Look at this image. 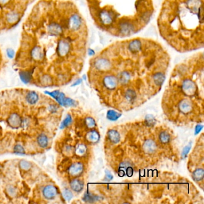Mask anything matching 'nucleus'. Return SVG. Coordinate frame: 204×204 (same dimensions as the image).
Segmentation results:
<instances>
[{"instance_id": "nucleus-1", "label": "nucleus", "mask_w": 204, "mask_h": 204, "mask_svg": "<svg viewBox=\"0 0 204 204\" xmlns=\"http://www.w3.org/2000/svg\"><path fill=\"white\" fill-rule=\"evenodd\" d=\"M89 30L76 4L69 0H41L23 24L16 62L55 61L81 68L86 59Z\"/></svg>"}, {"instance_id": "nucleus-17", "label": "nucleus", "mask_w": 204, "mask_h": 204, "mask_svg": "<svg viewBox=\"0 0 204 204\" xmlns=\"http://www.w3.org/2000/svg\"><path fill=\"white\" fill-rule=\"evenodd\" d=\"M86 139L91 143H97L99 140L98 132L96 130H92L89 132L86 135Z\"/></svg>"}, {"instance_id": "nucleus-37", "label": "nucleus", "mask_w": 204, "mask_h": 204, "mask_svg": "<svg viewBox=\"0 0 204 204\" xmlns=\"http://www.w3.org/2000/svg\"><path fill=\"white\" fill-rule=\"evenodd\" d=\"M48 110L49 111L52 113H55L56 112H57L58 110V107L56 106V105H54V104H52V105H50L49 108H48Z\"/></svg>"}, {"instance_id": "nucleus-6", "label": "nucleus", "mask_w": 204, "mask_h": 204, "mask_svg": "<svg viewBox=\"0 0 204 204\" xmlns=\"http://www.w3.org/2000/svg\"><path fill=\"white\" fill-rule=\"evenodd\" d=\"M58 188L54 185H47L43 189L42 193L44 197L47 200H52L57 196Z\"/></svg>"}, {"instance_id": "nucleus-31", "label": "nucleus", "mask_w": 204, "mask_h": 204, "mask_svg": "<svg viewBox=\"0 0 204 204\" xmlns=\"http://www.w3.org/2000/svg\"><path fill=\"white\" fill-rule=\"evenodd\" d=\"M126 98H128L129 101H133L134 99H135V97H136V94L135 93V92L132 90V89H129L128 91H126Z\"/></svg>"}, {"instance_id": "nucleus-13", "label": "nucleus", "mask_w": 204, "mask_h": 204, "mask_svg": "<svg viewBox=\"0 0 204 204\" xmlns=\"http://www.w3.org/2000/svg\"><path fill=\"white\" fill-rule=\"evenodd\" d=\"M19 76L23 83L28 84L32 78V73L30 70H23L19 72Z\"/></svg>"}, {"instance_id": "nucleus-27", "label": "nucleus", "mask_w": 204, "mask_h": 204, "mask_svg": "<svg viewBox=\"0 0 204 204\" xmlns=\"http://www.w3.org/2000/svg\"><path fill=\"white\" fill-rule=\"evenodd\" d=\"M13 151L15 154H19V155H23L25 153V149L23 148V147L22 145H21L19 144H17L15 145V146L14 147V149H13Z\"/></svg>"}, {"instance_id": "nucleus-4", "label": "nucleus", "mask_w": 204, "mask_h": 204, "mask_svg": "<svg viewBox=\"0 0 204 204\" xmlns=\"http://www.w3.org/2000/svg\"><path fill=\"white\" fill-rule=\"evenodd\" d=\"M34 0H0V31L7 30L6 19L13 13H18L23 16L31 2Z\"/></svg>"}, {"instance_id": "nucleus-16", "label": "nucleus", "mask_w": 204, "mask_h": 204, "mask_svg": "<svg viewBox=\"0 0 204 204\" xmlns=\"http://www.w3.org/2000/svg\"><path fill=\"white\" fill-rule=\"evenodd\" d=\"M37 141L39 147L42 149H45L49 144L48 137L45 134H40L37 137Z\"/></svg>"}, {"instance_id": "nucleus-21", "label": "nucleus", "mask_w": 204, "mask_h": 204, "mask_svg": "<svg viewBox=\"0 0 204 204\" xmlns=\"http://www.w3.org/2000/svg\"><path fill=\"white\" fill-rule=\"evenodd\" d=\"M204 175V169L202 168H199V169H197V170H195L193 172L192 176H193V178L195 181L199 182L203 179Z\"/></svg>"}, {"instance_id": "nucleus-12", "label": "nucleus", "mask_w": 204, "mask_h": 204, "mask_svg": "<svg viewBox=\"0 0 204 204\" xmlns=\"http://www.w3.org/2000/svg\"><path fill=\"white\" fill-rule=\"evenodd\" d=\"M192 104L188 99H183L179 104V108L183 113H188L192 110Z\"/></svg>"}, {"instance_id": "nucleus-39", "label": "nucleus", "mask_w": 204, "mask_h": 204, "mask_svg": "<svg viewBox=\"0 0 204 204\" xmlns=\"http://www.w3.org/2000/svg\"><path fill=\"white\" fill-rule=\"evenodd\" d=\"M8 193L10 194V195L12 196L15 195V194H16V190L13 187H10L9 189H8Z\"/></svg>"}, {"instance_id": "nucleus-19", "label": "nucleus", "mask_w": 204, "mask_h": 204, "mask_svg": "<svg viewBox=\"0 0 204 204\" xmlns=\"http://www.w3.org/2000/svg\"><path fill=\"white\" fill-rule=\"evenodd\" d=\"M40 83L43 86H50L53 84V80L52 77L49 74H44L40 77Z\"/></svg>"}, {"instance_id": "nucleus-36", "label": "nucleus", "mask_w": 204, "mask_h": 204, "mask_svg": "<svg viewBox=\"0 0 204 204\" xmlns=\"http://www.w3.org/2000/svg\"><path fill=\"white\" fill-rule=\"evenodd\" d=\"M190 149H191V145H190V144L187 145L186 147H185V148L183 149V152H182V156L183 158H184L187 156V154L189 153Z\"/></svg>"}, {"instance_id": "nucleus-33", "label": "nucleus", "mask_w": 204, "mask_h": 204, "mask_svg": "<svg viewBox=\"0 0 204 204\" xmlns=\"http://www.w3.org/2000/svg\"><path fill=\"white\" fill-rule=\"evenodd\" d=\"M145 121L149 126H153L156 123V119L153 116L148 115L145 118Z\"/></svg>"}, {"instance_id": "nucleus-28", "label": "nucleus", "mask_w": 204, "mask_h": 204, "mask_svg": "<svg viewBox=\"0 0 204 204\" xmlns=\"http://www.w3.org/2000/svg\"><path fill=\"white\" fill-rule=\"evenodd\" d=\"M62 196L66 201H70L73 197L71 191L69 190V189H65L63 191Z\"/></svg>"}, {"instance_id": "nucleus-40", "label": "nucleus", "mask_w": 204, "mask_h": 204, "mask_svg": "<svg viewBox=\"0 0 204 204\" xmlns=\"http://www.w3.org/2000/svg\"><path fill=\"white\" fill-rule=\"evenodd\" d=\"M106 177H107L109 180H112L113 178V177L112 176V175L110 174L109 172H108H108H106Z\"/></svg>"}, {"instance_id": "nucleus-35", "label": "nucleus", "mask_w": 204, "mask_h": 204, "mask_svg": "<svg viewBox=\"0 0 204 204\" xmlns=\"http://www.w3.org/2000/svg\"><path fill=\"white\" fill-rule=\"evenodd\" d=\"M18 39H19V35L17 34H15L10 37V41H11L12 43L13 44V45H16V44L17 43V41H18Z\"/></svg>"}, {"instance_id": "nucleus-42", "label": "nucleus", "mask_w": 204, "mask_h": 204, "mask_svg": "<svg viewBox=\"0 0 204 204\" xmlns=\"http://www.w3.org/2000/svg\"><path fill=\"white\" fill-rule=\"evenodd\" d=\"M1 165H0V169H1Z\"/></svg>"}, {"instance_id": "nucleus-32", "label": "nucleus", "mask_w": 204, "mask_h": 204, "mask_svg": "<svg viewBox=\"0 0 204 204\" xmlns=\"http://www.w3.org/2000/svg\"><path fill=\"white\" fill-rule=\"evenodd\" d=\"M65 98V96L64 95V93L62 92H59L58 95L57 96L56 98L55 99V100L58 102V104L61 106H63L64 104V101Z\"/></svg>"}, {"instance_id": "nucleus-23", "label": "nucleus", "mask_w": 204, "mask_h": 204, "mask_svg": "<svg viewBox=\"0 0 204 204\" xmlns=\"http://www.w3.org/2000/svg\"><path fill=\"white\" fill-rule=\"evenodd\" d=\"M86 151H87L86 146L83 144H80L77 146L75 153H76V154L78 156H83V155H84L86 154Z\"/></svg>"}, {"instance_id": "nucleus-14", "label": "nucleus", "mask_w": 204, "mask_h": 204, "mask_svg": "<svg viewBox=\"0 0 204 204\" xmlns=\"http://www.w3.org/2000/svg\"><path fill=\"white\" fill-rule=\"evenodd\" d=\"M39 99V96L38 93L35 91H30L29 92L26 96V100L31 105H34L38 102Z\"/></svg>"}, {"instance_id": "nucleus-30", "label": "nucleus", "mask_w": 204, "mask_h": 204, "mask_svg": "<svg viewBox=\"0 0 204 204\" xmlns=\"http://www.w3.org/2000/svg\"><path fill=\"white\" fill-rule=\"evenodd\" d=\"M76 101L73 100V99L69 98H66L64 101V104L63 106H66V107H71V106H76Z\"/></svg>"}, {"instance_id": "nucleus-38", "label": "nucleus", "mask_w": 204, "mask_h": 204, "mask_svg": "<svg viewBox=\"0 0 204 204\" xmlns=\"http://www.w3.org/2000/svg\"><path fill=\"white\" fill-rule=\"evenodd\" d=\"M202 128H203L202 125H197L196 128H195V134L197 135V134H199L201 131V130L202 129Z\"/></svg>"}, {"instance_id": "nucleus-22", "label": "nucleus", "mask_w": 204, "mask_h": 204, "mask_svg": "<svg viewBox=\"0 0 204 204\" xmlns=\"http://www.w3.org/2000/svg\"><path fill=\"white\" fill-rule=\"evenodd\" d=\"M121 113H119L114 110H109L107 112V117L108 120L111 121H117L121 116Z\"/></svg>"}, {"instance_id": "nucleus-15", "label": "nucleus", "mask_w": 204, "mask_h": 204, "mask_svg": "<svg viewBox=\"0 0 204 204\" xmlns=\"http://www.w3.org/2000/svg\"><path fill=\"white\" fill-rule=\"evenodd\" d=\"M125 174L129 177L132 176L133 174V168L128 163L123 164V165L121 166V168L119 170V174L121 176H124Z\"/></svg>"}, {"instance_id": "nucleus-9", "label": "nucleus", "mask_w": 204, "mask_h": 204, "mask_svg": "<svg viewBox=\"0 0 204 204\" xmlns=\"http://www.w3.org/2000/svg\"><path fill=\"white\" fill-rule=\"evenodd\" d=\"M102 83L106 88L110 90L114 89L118 86L117 79L111 75H102Z\"/></svg>"}, {"instance_id": "nucleus-5", "label": "nucleus", "mask_w": 204, "mask_h": 204, "mask_svg": "<svg viewBox=\"0 0 204 204\" xmlns=\"http://www.w3.org/2000/svg\"><path fill=\"white\" fill-rule=\"evenodd\" d=\"M197 87L196 83L190 78H186L182 82V90L184 93L189 96L193 95L196 91Z\"/></svg>"}, {"instance_id": "nucleus-2", "label": "nucleus", "mask_w": 204, "mask_h": 204, "mask_svg": "<svg viewBox=\"0 0 204 204\" xmlns=\"http://www.w3.org/2000/svg\"><path fill=\"white\" fill-rule=\"evenodd\" d=\"M160 36L180 53L204 46V0H164L158 17Z\"/></svg>"}, {"instance_id": "nucleus-29", "label": "nucleus", "mask_w": 204, "mask_h": 204, "mask_svg": "<svg viewBox=\"0 0 204 204\" xmlns=\"http://www.w3.org/2000/svg\"><path fill=\"white\" fill-rule=\"evenodd\" d=\"M85 123L89 128H92L95 126L96 123L95 120L92 117H87L85 119Z\"/></svg>"}, {"instance_id": "nucleus-7", "label": "nucleus", "mask_w": 204, "mask_h": 204, "mask_svg": "<svg viewBox=\"0 0 204 204\" xmlns=\"http://www.w3.org/2000/svg\"><path fill=\"white\" fill-rule=\"evenodd\" d=\"M7 123L11 128L14 129L19 128L21 126L22 124V119L19 114L13 113L8 117Z\"/></svg>"}, {"instance_id": "nucleus-8", "label": "nucleus", "mask_w": 204, "mask_h": 204, "mask_svg": "<svg viewBox=\"0 0 204 204\" xmlns=\"http://www.w3.org/2000/svg\"><path fill=\"white\" fill-rule=\"evenodd\" d=\"M84 165L80 162H76L73 164L69 167L68 173L71 177H77L83 173Z\"/></svg>"}, {"instance_id": "nucleus-3", "label": "nucleus", "mask_w": 204, "mask_h": 204, "mask_svg": "<svg viewBox=\"0 0 204 204\" xmlns=\"http://www.w3.org/2000/svg\"><path fill=\"white\" fill-rule=\"evenodd\" d=\"M95 25L115 37L129 38L151 21L153 0H86Z\"/></svg>"}, {"instance_id": "nucleus-25", "label": "nucleus", "mask_w": 204, "mask_h": 204, "mask_svg": "<svg viewBox=\"0 0 204 204\" xmlns=\"http://www.w3.org/2000/svg\"><path fill=\"white\" fill-rule=\"evenodd\" d=\"M160 143L163 144L168 143L171 141V136L166 132H162L160 134L159 136Z\"/></svg>"}, {"instance_id": "nucleus-11", "label": "nucleus", "mask_w": 204, "mask_h": 204, "mask_svg": "<svg viewBox=\"0 0 204 204\" xmlns=\"http://www.w3.org/2000/svg\"><path fill=\"white\" fill-rule=\"evenodd\" d=\"M71 189L76 192H80L84 187V183L80 179L75 178L70 182Z\"/></svg>"}, {"instance_id": "nucleus-10", "label": "nucleus", "mask_w": 204, "mask_h": 204, "mask_svg": "<svg viewBox=\"0 0 204 204\" xmlns=\"http://www.w3.org/2000/svg\"><path fill=\"white\" fill-rule=\"evenodd\" d=\"M143 150L148 154L153 153L157 150V145L153 140H148L144 143Z\"/></svg>"}, {"instance_id": "nucleus-41", "label": "nucleus", "mask_w": 204, "mask_h": 204, "mask_svg": "<svg viewBox=\"0 0 204 204\" xmlns=\"http://www.w3.org/2000/svg\"><path fill=\"white\" fill-rule=\"evenodd\" d=\"M81 82H82V80H81V79H78V80H77L76 81L75 83H74V84H73V86H76V85L80 84V83H81Z\"/></svg>"}, {"instance_id": "nucleus-34", "label": "nucleus", "mask_w": 204, "mask_h": 204, "mask_svg": "<svg viewBox=\"0 0 204 204\" xmlns=\"http://www.w3.org/2000/svg\"><path fill=\"white\" fill-rule=\"evenodd\" d=\"M6 55L9 59H13L16 56L15 51L12 48L6 49Z\"/></svg>"}, {"instance_id": "nucleus-20", "label": "nucleus", "mask_w": 204, "mask_h": 204, "mask_svg": "<svg viewBox=\"0 0 204 204\" xmlns=\"http://www.w3.org/2000/svg\"><path fill=\"white\" fill-rule=\"evenodd\" d=\"M83 200L86 202L93 203L99 200V197L92 194L90 192H86L83 196Z\"/></svg>"}, {"instance_id": "nucleus-24", "label": "nucleus", "mask_w": 204, "mask_h": 204, "mask_svg": "<svg viewBox=\"0 0 204 204\" xmlns=\"http://www.w3.org/2000/svg\"><path fill=\"white\" fill-rule=\"evenodd\" d=\"M19 165L20 168L25 171H28L30 170L32 168L31 163L27 160H22L19 162Z\"/></svg>"}, {"instance_id": "nucleus-26", "label": "nucleus", "mask_w": 204, "mask_h": 204, "mask_svg": "<svg viewBox=\"0 0 204 204\" xmlns=\"http://www.w3.org/2000/svg\"><path fill=\"white\" fill-rule=\"evenodd\" d=\"M72 122V117L70 114H68L65 119L62 121L60 126V128L64 129L68 127V126Z\"/></svg>"}, {"instance_id": "nucleus-18", "label": "nucleus", "mask_w": 204, "mask_h": 204, "mask_svg": "<svg viewBox=\"0 0 204 204\" xmlns=\"http://www.w3.org/2000/svg\"><path fill=\"white\" fill-rule=\"evenodd\" d=\"M110 140L113 143H118L121 140V136L117 131L115 130H110L108 133Z\"/></svg>"}]
</instances>
